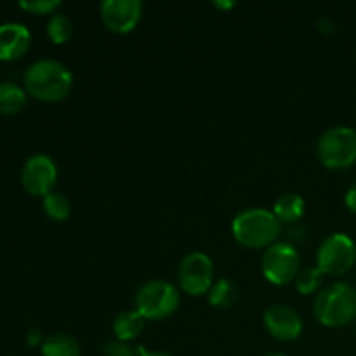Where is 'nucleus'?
<instances>
[{"instance_id":"nucleus-1","label":"nucleus","mask_w":356,"mask_h":356,"mask_svg":"<svg viewBox=\"0 0 356 356\" xmlns=\"http://www.w3.org/2000/svg\"><path fill=\"white\" fill-rule=\"evenodd\" d=\"M23 82L30 96L45 103H58L68 97L73 87V73L58 59L42 58L28 66Z\"/></svg>"},{"instance_id":"nucleus-2","label":"nucleus","mask_w":356,"mask_h":356,"mask_svg":"<svg viewBox=\"0 0 356 356\" xmlns=\"http://www.w3.org/2000/svg\"><path fill=\"white\" fill-rule=\"evenodd\" d=\"M232 233L240 245L249 249H268L277 242L280 221L273 211L264 207H247L233 218Z\"/></svg>"},{"instance_id":"nucleus-3","label":"nucleus","mask_w":356,"mask_h":356,"mask_svg":"<svg viewBox=\"0 0 356 356\" xmlns=\"http://www.w3.org/2000/svg\"><path fill=\"white\" fill-rule=\"evenodd\" d=\"M313 313L322 325L339 329L356 318V289L346 282H334L320 289Z\"/></svg>"},{"instance_id":"nucleus-4","label":"nucleus","mask_w":356,"mask_h":356,"mask_svg":"<svg viewBox=\"0 0 356 356\" xmlns=\"http://www.w3.org/2000/svg\"><path fill=\"white\" fill-rule=\"evenodd\" d=\"M316 153L327 169H348L356 162V131L348 125L327 129L320 136Z\"/></svg>"},{"instance_id":"nucleus-5","label":"nucleus","mask_w":356,"mask_h":356,"mask_svg":"<svg viewBox=\"0 0 356 356\" xmlns=\"http://www.w3.org/2000/svg\"><path fill=\"white\" fill-rule=\"evenodd\" d=\"M134 305L146 320L169 318L179 306V291L170 282L155 278L138 289Z\"/></svg>"},{"instance_id":"nucleus-6","label":"nucleus","mask_w":356,"mask_h":356,"mask_svg":"<svg viewBox=\"0 0 356 356\" xmlns=\"http://www.w3.org/2000/svg\"><path fill=\"white\" fill-rule=\"evenodd\" d=\"M356 245L346 233H332L322 240L316 252V266L323 275L341 277L353 268Z\"/></svg>"},{"instance_id":"nucleus-7","label":"nucleus","mask_w":356,"mask_h":356,"mask_svg":"<svg viewBox=\"0 0 356 356\" xmlns=\"http://www.w3.org/2000/svg\"><path fill=\"white\" fill-rule=\"evenodd\" d=\"M301 270V257L294 245L287 242H275L261 257V271L273 285H287L296 280Z\"/></svg>"},{"instance_id":"nucleus-8","label":"nucleus","mask_w":356,"mask_h":356,"mask_svg":"<svg viewBox=\"0 0 356 356\" xmlns=\"http://www.w3.org/2000/svg\"><path fill=\"white\" fill-rule=\"evenodd\" d=\"M181 291L190 296H204L214 284V261L200 250L186 254L177 270Z\"/></svg>"},{"instance_id":"nucleus-9","label":"nucleus","mask_w":356,"mask_h":356,"mask_svg":"<svg viewBox=\"0 0 356 356\" xmlns=\"http://www.w3.org/2000/svg\"><path fill=\"white\" fill-rule=\"evenodd\" d=\"M58 181V165L47 153H35L28 156L21 169V184L30 195L45 197L54 190Z\"/></svg>"},{"instance_id":"nucleus-10","label":"nucleus","mask_w":356,"mask_h":356,"mask_svg":"<svg viewBox=\"0 0 356 356\" xmlns=\"http://www.w3.org/2000/svg\"><path fill=\"white\" fill-rule=\"evenodd\" d=\"M104 26L115 33H129L143 16L141 0H103L99 6Z\"/></svg>"},{"instance_id":"nucleus-11","label":"nucleus","mask_w":356,"mask_h":356,"mask_svg":"<svg viewBox=\"0 0 356 356\" xmlns=\"http://www.w3.org/2000/svg\"><path fill=\"white\" fill-rule=\"evenodd\" d=\"M264 329L271 337L291 343L302 334V320L294 308L287 305H271L268 306L263 315Z\"/></svg>"},{"instance_id":"nucleus-12","label":"nucleus","mask_w":356,"mask_h":356,"mask_svg":"<svg viewBox=\"0 0 356 356\" xmlns=\"http://www.w3.org/2000/svg\"><path fill=\"white\" fill-rule=\"evenodd\" d=\"M31 33L26 24L7 21L0 24V61L19 59L30 49Z\"/></svg>"},{"instance_id":"nucleus-13","label":"nucleus","mask_w":356,"mask_h":356,"mask_svg":"<svg viewBox=\"0 0 356 356\" xmlns=\"http://www.w3.org/2000/svg\"><path fill=\"white\" fill-rule=\"evenodd\" d=\"M146 318L138 309H127L115 316L113 320V334L118 341L129 343L132 339H138L139 334L145 330Z\"/></svg>"},{"instance_id":"nucleus-14","label":"nucleus","mask_w":356,"mask_h":356,"mask_svg":"<svg viewBox=\"0 0 356 356\" xmlns=\"http://www.w3.org/2000/svg\"><path fill=\"white\" fill-rule=\"evenodd\" d=\"M40 353L42 356H82V346L70 334L58 332L45 337Z\"/></svg>"},{"instance_id":"nucleus-15","label":"nucleus","mask_w":356,"mask_h":356,"mask_svg":"<svg viewBox=\"0 0 356 356\" xmlns=\"http://www.w3.org/2000/svg\"><path fill=\"white\" fill-rule=\"evenodd\" d=\"M306 202L298 193H284L273 205V214L280 222H296L305 216Z\"/></svg>"},{"instance_id":"nucleus-16","label":"nucleus","mask_w":356,"mask_h":356,"mask_svg":"<svg viewBox=\"0 0 356 356\" xmlns=\"http://www.w3.org/2000/svg\"><path fill=\"white\" fill-rule=\"evenodd\" d=\"M26 89H23L19 83L10 82V80L0 82V113H19L26 104Z\"/></svg>"},{"instance_id":"nucleus-17","label":"nucleus","mask_w":356,"mask_h":356,"mask_svg":"<svg viewBox=\"0 0 356 356\" xmlns=\"http://www.w3.org/2000/svg\"><path fill=\"white\" fill-rule=\"evenodd\" d=\"M207 299L214 308H232L238 301V287L229 278H219L207 292Z\"/></svg>"},{"instance_id":"nucleus-18","label":"nucleus","mask_w":356,"mask_h":356,"mask_svg":"<svg viewBox=\"0 0 356 356\" xmlns=\"http://www.w3.org/2000/svg\"><path fill=\"white\" fill-rule=\"evenodd\" d=\"M42 207H44L45 216L51 218L52 221H65L72 214V204L61 191L52 190L51 193L42 197Z\"/></svg>"},{"instance_id":"nucleus-19","label":"nucleus","mask_w":356,"mask_h":356,"mask_svg":"<svg viewBox=\"0 0 356 356\" xmlns=\"http://www.w3.org/2000/svg\"><path fill=\"white\" fill-rule=\"evenodd\" d=\"M323 277H325V275L322 273V270H320L318 266H306L299 270L298 277H296L294 280V285L296 289H298L299 294L312 296L322 287Z\"/></svg>"},{"instance_id":"nucleus-20","label":"nucleus","mask_w":356,"mask_h":356,"mask_svg":"<svg viewBox=\"0 0 356 356\" xmlns=\"http://www.w3.org/2000/svg\"><path fill=\"white\" fill-rule=\"evenodd\" d=\"M73 35V23L66 14L54 13L47 21V37L52 44H65Z\"/></svg>"},{"instance_id":"nucleus-21","label":"nucleus","mask_w":356,"mask_h":356,"mask_svg":"<svg viewBox=\"0 0 356 356\" xmlns=\"http://www.w3.org/2000/svg\"><path fill=\"white\" fill-rule=\"evenodd\" d=\"M21 9L31 14H54L61 7V0H21Z\"/></svg>"},{"instance_id":"nucleus-22","label":"nucleus","mask_w":356,"mask_h":356,"mask_svg":"<svg viewBox=\"0 0 356 356\" xmlns=\"http://www.w3.org/2000/svg\"><path fill=\"white\" fill-rule=\"evenodd\" d=\"M103 355L104 356H139L138 348L131 346L129 343L124 341H106L103 346Z\"/></svg>"},{"instance_id":"nucleus-23","label":"nucleus","mask_w":356,"mask_h":356,"mask_svg":"<svg viewBox=\"0 0 356 356\" xmlns=\"http://www.w3.org/2000/svg\"><path fill=\"white\" fill-rule=\"evenodd\" d=\"M316 28H318V30L322 31L323 35H330V33H334V31H336V23H334L330 17L322 16V17H318V19H316Z\"/></svg>"},{"instance_id":"nucleus-24","label":"nucleus","mask_w":356,"mask_h":356,"mask_svg":"<svg viewBox=\"0 0 356 356\" xmlns=\"http://www.w3.org/2000/svg\"><path fill=\"white\" fill-rule=\"evenodd\" d=\"M344 202H346V207L356 214V181L348 188L346 195H344Z\"/></svg>"},{"instance_id":"nucleus-25","label":"nucleus","mask_w":356,"mask_h":356,"mask_svg":"<svg viewBox=\"0 0 356 356\" xmlns=\"http://www.w3.org/2000/svg\"><path fill=\"white\" fill-rule=\"evenodd\" d=\"M26 343L30 344V346H38L42 343H44V337H42V330L40 329H30L26 334Z\"/></svg>"},{"instance_id":"nucleus-26","label":"nucleus","mask_w":356,"mask_h":356,"mask_svg":"<svg viewBox=\"0 0 356 356\" xmlns=\"http://www.w3.org/2000/svg\"><path fill=\"white\" fill-rule=\"evenodd\" d=\"M139 356H174L170 353H165V351H148L145 350V346H138Z\"/></svg>"},{"instance_id":"nucleus-27","label":"nucleus","mask_w":356,"mask_h":356,"mask_svg":"<svg viewBox=\"0 0 356 356\" xmlns=\"http://www.w3.org/2000/svg\"><path fill=\"white\" fill-rule=\"evenodd\" d=\"M214 6L219 7V9H232L235 7V2H226V0H214Z\"/></svg>"},{"instance_id":"nucleus-28","label":"nucleus","mask_w":356,"mask_h":356,"mask_svg":"<svg viewBox=\"0 0 356 356\" xmlns=\"http://www.w3.org/2000/svg\"><path fill=\"white\" fill-rule=\"evenodd\" d=\"M266 356H287V355H284V353H270V355H266Z\"/></svg>"}]
</instances>
